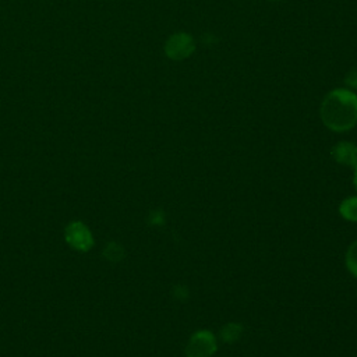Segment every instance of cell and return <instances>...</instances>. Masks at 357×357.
I'll return each instance as SVG.
<instances>
[{
	"mask_svg": "<svg viewBox=\"0 0 357 357\" xmlns=\"http://www.w3.org/2000/svg\"><path fill=\"white\" fill-rule=\"evenodd\" d=\"M321 117L333 131H347L357 123V96L349 89H333L322 100Z\"/></svg>",
	"mask_w": 357,
	"mask_h": 357,
	"instance_id": "6da1fadb",
	"label": "cell"
},
{
	"mask_svg": "<svg viewBox=\"0 0 357 357\" xmlns=\"http://www.w3.org/2000/svg\"><path fill=\"white\" fill-rule=\"evenodd\" d=\"M218 350V340L213 332L208 329L195 331L184 349L185 357H212Z\"/></svg>",
	"mask_w": 357,
	"mask_h": 357,
	"instance_id": "7a4b0ae2",
	"label": "cell"
},
{
	"mask_svg": "<svg viewBox=\"0 0 357 357\" xmlns=\"http://www.w3.org/2000/svg\"><path fill=\"white\" fill-rule=\"evenodd\" d=\"M64 240L71 248L81 252L89 251L95 243L89 227L79 220H73L66 226Z\"/></svg>",
	"mask_w": 357,
	"mask_h": 357,
	"instance_id": "3957f363",
	"label": "cell"
},
{
	"mask_svg": "<svg viewBox=\"0 0 357 357\" xmlns=\"http://www.w3.org/2000/svg\"><path fill=\"white\" fill-rule=\"evenodd\" d=\"M195 50V42L191 35L178 32L172 35L165 45V53L169 59L173 60H183L191 56V53Z\"/></svg>",
	"mask_w": 357,
	"mask_h": 357,
	"instance_id": "277c9868",
	"label": "cell"
},
{
	"mask_svg": "<svg viewBox=\"0 0 357 357\" xmlns=\"http://www.w3.org/2000/svg\"><path fill=\"white\" fill-rule=\"evenodd\" d=\"M331 155L339 165L351 166V167L357 165V145L353 142H347V141L337 142L332 148Z\"/></svg>",
	"mask_w": 357,
	"mask_h": 357,
	"instance_id": "5b68a950",
	"label": "cell"
},
{
	"mask_svg": "<svg viewBox=\"0 0 357 357\" xmlns=\"http://www.w3.org/2000/svg\"><path fill=\"white\" fill-rule=\"evenodd\" d=\"M244 332V326L240 322L231 321L225 324L220 329H219V337L223 343H236Z\"/></svg>",
	"mask_w": 357,
	"mask_h": 357,
	"instance_id": "8992f818",
	"label": "cell"
},
{
	"mask_svg": "<svg viewBox=\"0 0 357 357\" xmlns=\"http://www.w3.org/2000/svg\"><path fill=\"white\" fill-rule=\"evenodd\" d=\"M339 213L343 219L357 222V197H349L339 205Z\"/></svg>",
	"mask_w": 357,
	"mask_h": 357,
	"instance_id": "52a82bcc",
	"label": "cell"
},
{
	"mask_svg": "<svg viewBox=\"0 0 357 357\" xmlns=\"http://www.w3.org/2000/svg\"><path fill=\"white\" fill-rule=\"evenodd\" d=\"M103 257L109 261V262H120L124 257H126V251L124 247L117 243V241H109L105 248H103Z\"/></svg>",
	"mask_w": 357,
	"mask_h": 357,
	"instance_id": "ba28073f",
	"label": "cell"
},
{
	"mask_svg": "<svg viewBox=\"0 0 357 357\" xmlns=\"http://www.w3.org/2000/svg\"><path fill=\"white\" fill-rule=\"evenodd\" d=\"M344 261H346V268L347 271L354 276L357 278V240H354L347 251H346V257H344Z\"/></svg>",
	"mask_w": 357,
	"mask_h": 357,
	"instance_id": "9c48e42d",
	"label": "cell"
},
{
	"mask_svg": "<svg viewBox=\"0 0 357 357\" xmlns=\"http://www.w3.org/2000/svg\"><path fill=\"white\" fill-rule=\"evenodd\" d=\"M172 296H173V298H176L177 301L184 303V301H187V300L190 298V289H188V286L184 284V283H177V284H174V286L172 287Z\"/></svg>",
	"mask_w": 357,
	"mask_h": 357,
	"instance_id": "30bf717a",
	"label": "cell"
},
{
	"mask_svg": "<svg viewBox=\"0 0 357 357\" xmlns=\"http://www.w3.org/2000/svg\"><path fill=\"white\" fill-rule=\"evenodd\" d=\"M146 220L151 226H163L166 222V213L162 209H152L148 213Z\"/></svg>",
	"mask_w": 357,
	"mask_h": 357,
	"instance_id": "8fae6325",
	"label": "cell"
},
{
	"mask_svg": "<svg viewBox=\"0 0 357 357\" xmlns=\"http://www.w3.org/2000/svg\"><path fill=\"white\" fill-rule=\"evenodd\" d=\"M346 84L351 88H357V68L351 70L347 75H346Z\"/></svg>",
	"mask_w": 357,
	"mask_h": 357,
	"instance_id": "7c38bea8",
	"label": "cell"
},
{
	"mask_svg": "<svg viewBox=\"0 0 357 357\" xmlns=\"http://www.w3.org/2000/svg\"><path fill=\"white\" fill-rule=\"evenodd\" d=\"M353 184H354V188L357 190V165L354 166V174H353Z\"/></svg>",
	"mask_w": 357,
	"mask_h": 357,
	"instance_id": "4fadbf2b",
	"label": "cell"
},
{
	"mask_svg": "<svg viewBox=\"0 0 357 357\" xmlns=\"http://www.w3.org/2000/svg\"><path fill=\"white\" fill-rule=\"evenodd\" d=\"M269 1H275V0H269Z\"/></svg>",
	"mask_w": 357,
	"mask_h": 357,
	"instance_id": "5bb4252c",
	"label": "cell"
}]
</instances>
